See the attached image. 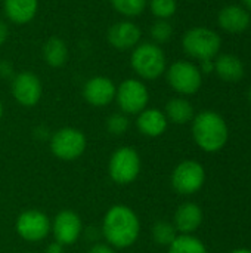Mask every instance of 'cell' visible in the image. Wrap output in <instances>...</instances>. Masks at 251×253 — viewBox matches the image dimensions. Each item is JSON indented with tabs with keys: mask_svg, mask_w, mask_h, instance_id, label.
I'll list each match as a JSON object with an SVG mask.
<instances>
[{
	"mask_svg": "<svg viewBox=\"0 0 251 253\" xmlns=\"http://www.w3.org/2000/svg\"><path fill=\"white\" fill-rule=\"evenodd\" d=\"M139 230L141 224L136 213L124 205L112 206L107 212L102 224L104 239L109 246L118 249L132 246L139 237Z\"/></svg>",
	"mask_w": 251,
	"mask_h": 253,
	"instance_id": "obj_1",
	"label": "cell"
},
{
	"mask_svg": "<svg viewBox=\"0 0 251 253\" xmlns=\"http://www.w3.org/2000/svg\"><path fill=\"white\" fill-rule=\"evenodd\" d=\"M192 136L201 150L216 153L228 141V126L217 113L201 111L192 119Z\"/></svg>",
	"mask_w": 251,
	"mask_h": 253,
	"instance_id": "obj_2",
	"label": "cell"
},
{
	"mask_svg": "<svg viewBox=\"0 0 251 253\" xmlns=\"http://www.w3.org/2000/svg\"><path fill=\"white\" fill-rule=\"evenodd\" d=\"M130 65L141 79L155 80L166 71V55L154 42L139 43L132 52Z\"/></svg>",
	"mask_w": 251,
	"mask_h": 253,
	"instance_id": "obj_3",
	"label": "cell"
},
{
	"mask_svg": "<svg viewBox=\"0 0 251 253\" xmlns=\"http://www.w3.org/2000/svg\"><path fill=\"white\" fill-rule=\"evenodd\" d=\"M220 44L222 40L219 34L206 27L191 28L185 33L182 39L183 50L198 61L215 58L220 50Z\"/></svg>",
	"mask_w": 251,
	"mask_h": 253,
	"instance_id": "obj_4",
	"label": "cell"
},
{
	"mask_svg": "<svg viewBox=\"0 0 251 253\" xmlns=\"http://www.w3.org/2000/svg\"><path fill=\"white\" fill-rule=\"evenodd\" d=\"M141 170V159L136 150L130 147L118 148L109 159L108 172L115 184L127 185L133 182Z\"/></svg>",
	"mask_w": 251,
	"mask_h": 253,
	"instance_id": "obj_5",
	"label": "cell"
},
{
	"mask_svg": "<svg viewBox=\"0 0 251 253\" xmlns=\"http://www.w3.org/2000/svg\"><path fill=\"white\" fill-rule=\"evenodd\" d=\"M117 104L124 114H139L149 101V93L143 82L138 79H126L120 83L115 92Z\"/></svg>",
	"mask_w": 251,
	"mask_h": 253,
	"instance_id": "obj_6",
	"label": "cell"
},
{
	"mask_svg": "<svg viewBox=\"0 0 251 253\" xmlns=\"http://www.w3.org/2000/svg\"><path fill=\"white\" fill-rule=\"evenodd\" d=\"M50 150L61 160H75L86 150V136L81 130L74 127L59 129L52 135Z\"/></svg>",
	"mask_w": 251,
	"mask_h": 253,
	"instance_id": "obj_7",
	"label": "cell"
},
{
	"mask_svg": "<svg viewBox=\"0 0 251 253\" xmlns=\"http://www.w3.org/2000/svg\"><path fill=\"white\" fill-rule=\"evenodd\" d=\"M167 82L182 95H194L201 87V71L197 65L188 61H178L172 64L167 70Z\"/></svg>",
	"mask_w": 251,
	"mask_h": 253,
	"instance_id": "obj_8",
	"label": "cell"
},
{
	"mask_svg": "<svg viewBox=\"0 0 251 253\" xmlns=\"http://www.w3.org/2000/svg\"><path fill=\"white\" fill-rule=\"evenodd\" d=\"M206 181L204 168L194 160L182 162L176 166L172 175V185L179 194H194L197 193Z\"/></svg>",
	"mask_w": 251,
	"mask_h": 253,
	"instance_id": "obj_9",
	"label": "cell"
},
{
	"mask_svg": "<svg viewBox=\"0 0 251 253\" xmlns=\"http://www.w3.org/2000/svg\"><path fill=\"white\" fill-rule=\"evenodd\" d=\"M50 230L49 218L40 211H25L16 219V231L25 242H41Z\"/></svg>",
	"mask_w": 251,
	"mask_h": 253,
	"instance_id": "obj_10",
	"label": "cell"
},
{
	"mask_svg": "<svg viewBox=\"0 0 251 253\" xmlns=\"http://www.w3.org/2000/svg\"><path fill=\"white\" fill-rule=\"evenodd\" d=\"M43 93L40 79L30 71H22L12 79V95L22 107H34Z\"/></svg>",
	"mask_w": 251,
	"mask_h": 253,
	"instance_id": "obj_11",
	"label": "cell"
},
{
	"mask_svg": "<svg viewBox=\"0 0 251 253\" xmlns=\"http://www.w3.org/2000/svg\"><path fill=\"white\" fill-rule=\"evenodd\" d=\"M81 230H83L81 219L72 211L59 212L56 215V218L53 221V227H52L55 242H58L62 246L74 245L78 240Z\"/></svg>",
	"mask_w": 251,
	"mask_h": 253,
	"instance_id": "obj_12",
	"label": "cell"
},
{
	"mask_svg": "<svg viewBox=\"0 0 251 253\" xmlns=\"http://www.w3.org/2000/svg\"><path fill=\"white\" fill-rule=\"evenodd\" d=\"M117 87L114 82L104 76H95L84 83L83 96L93 107H105L115 99Z\"/></svg>",
	"mask_w": 251,
	"mask_h": 253,
	"instance_id": "obj_13",
	"label": "cell"
},
{
	"mask_svg": "<svg viewBox=\"0 0 251 253\" xmlns=\"http://www.w3.org/2000/svg\"><path fill=\"white\" fill-rule=\"evenodd\" d=\"M141 28L132 21H120L109 27L107 39L109 44L118 50L135 49L141 42Z\"/></svg>",
	"mask_w": 251,
	"mask_h": 253,
	"instance_id": "obj_14",
	"label": "cell"
},
{
	"mask_svg": "<svg viewBox=\"0 0 251 253\" xmlns=\"http://www.w3.org/2000/svg\"><path fill=\"white\" fill-rule=\"evenodd\" d=\"M136 126L142 135L149 138H157L166 132L167 117L163 111L157 108H145L138 114Z\"/></svg>",
	"mask_w": 251,
	"mask_h": 253,
	"instance_id": "obj_15",
	"label": "cell"
},
{
	"mask_svg": "<svg viewBox=\"0 0 251 253\" xmlns=\"http://www.w3.org/2000/svg\"><path fill=\"white\" fill-rule=\"evenodd\" d=\"M203 222V211L195 203H183L175 213V228L180 234H192Z\"/></svg>",
	"mask_w": 251,
	"mask_h": 253,
	"instance_id": "obj_16",
	"label": "cell"
},
{
	"mask_svg": "<svg viewBox=\"0 0 251 253\" xmlns=\"http://www.w3.org/2000/svg\"><path fill=\"white\" fill-rule=\"evenodd\" d=\"M3 6L10 22L24 25L34 19L38 9V0H3Z\"/></svg>",
	"mask_w": 251,
	"mask_h": 253,
	"instance_id": "obj_17",
	"label": "cell"
},
{
	"mask_svg": "<svg viewBox=\"0 0 251 253\" xmlns=\"http://www.w3.org/2000/svg\"><path fill=\"white\" fill-rule=\"evenodd\" d=\"M219 25L229 33H241L250 25V15L249 12L237 4L225 6L219 13Z\"/></svg>",
	"mask_w": 251,
	"mask_h": 253,
	"instance_id": "obj_18",
	"label": "cell"
},
{
	"mask_svg": "<svg viewBox=\"0 0 251 253\" xmlns=\"http://www.w3.org/2000/svg\"><path fill=\"white\" fill-rule=\"evenodd\" d=\"M215 71L222 80L235 83L244 76V64L238 56L225 53L215 61Z\"/></svg>",
	"mask_w": 251,
	"mask_h": 253,
	"instance_id": "obj_19",
	"label": "cell"
},
{
	"mask_svg": "<svg viewBox=\"0 0 251 253\" xmlns=\"http://www.w3.org/2000/svg\"><path fill=\"white\" fill-rule=\"evenodd\" d=\"M43 59L49 67H62L68 61L67 43L59 37H50L43 46Z\"/></svg>",
	"mask_w": 251,
	"mask_h": 253,
	"instance_id": "obj_20",
	"label": "cell"
},
{
	"mask_svg": "<svg viewBox=\"0 0 251 253\" xmlns=\"http://www.w3.org/2000/svg\"><path fill=\"white\" fill-rule=\"evenodd\" d=\"M166 117L167 120L176 125H185L194 119V107L189 101L183 98H173L166 104Z\"/></svg>",
	"mask_w": 251,
	"mask_h": 253,
	"instance_id": "obj_21",
	"label": "cell"
},
{
	"mask_svg": "<svg viewBox=\"0 0 251 253\" xmlns=\"http://www.w3.org/2000/svg\"><path fill=\"white\" fill-rule=\"evenodd\" d=\"M169 253H207V249L192 234H180L169 246Z\"/></svg>",
	"mask_w": 251,
	"mask_h": 253,
	"instance_id": "obj_22",
	"label": "cell"
},
{
	"mask_svg": "<svg viewBox=\"0 0 251 253\" xmlns=\"http://www.w3.org/2000/svg\"><path fill=\"white\" fill-rule=\"evenodd\" d=\"M146 3H148V0H111L112 7L118 13H121L123 16H127V18L139 16L145 10Z\"/></svg>",
	"mask_w": 251,
	"mask_h": 253,
	"instance_id": "obj_23",
	"label": "cell"
},
{
	"mask_svg": "<svg viewBox=\"0 0 251 253\" xmlns=\"http://www.w3.org/2000/svg\"><path fill=\"white\" fill-rule=\"evenodd\" d=\"M152 237H154L155 243H158L161 246H170L173 243V240L178 237V231H176L173 224L161 221V222H157L154 225Z\"/></svg>",
	"mask_w": 251,
	"mask_h": 253,
	"instance_id": "obj_24",
	"label": "cell"
},
{
	"mask_svg": "<svg viewBox=\"0 0 251 253\" xmlns=\"http://www.w3.org/2000/svg\"><path fill=\"white\" fill-rule=\"evenodd\" d=\"M149 9L158 19H169L176 13L178 3L176 0H149Z\"/></svg>",
	"mask_w": 251,
	"mask_h": 253,
	"instance_id": "obj_25",
	"label": "cell"
},
{
	"mask_svg": "<svg viewBox=\"0 0 251 253\" xmlns=\"http://www.w3.org/2000/svg\"><path fill=\"white\" fill-rule=\"evenodd\" d=\"M149 34H151V39L154 40L155 44L166 43V42L170 40V37L173 34V27L167 19H157L151 25Z\"/></svg>",
	"mask_w": 251,
	"mask_h": 253,
	"instance_id": "obj_26",
	"label": "cell"
},
{
	"mask_svg": "<svg viewBox=\"0 0 251 253\" xmlns=\"http://www.w3.org/2000/svg\"><path fill=\"white\" fill-rule=\"evenodd\" d=\"M107 129L112 135H123L129 129V119L124 113H115L107 120Z\"/></svg>",
	"mask_w": 251,
	"mask_h": 253,
	"instance_id": "obj_27",
	"label": "cell"
},
{
	"mask_svg": "<svg viewBox=\"0 0 251 253\" xmlns=\"http://www.w3.org/2000/svg\"><path fill=\"white\" fill-rule=\"evenodd\" d=\"M0 77H4V79L13 77V67L10 62H7V61L0 62Z\"/></svg>",
	"mask_w": 251,
	"mask_h": 253,
	"instance_id": "obj_28",
	"label": "cell"
},
{
	"mask_svg": "<svg viewBox=\"0 0 251 253\" xmlns=\"http://www.w3.org/2000/svg\"><path fill=\"white\" fill-rule=\"evenodd\" d=\"M89 253H114L109 245H104V243H96L90 248Z\"/></svg>",
	"mask_w": 251,
	"mask_h": 253,
	"instance_id": "obj_29",
	"label": "cell"
},
{
	"mask_svg": "<svg viewBox=\"0 0 251 253\" xmlns=\"http://www.w3.org/2000/svg\"><path fill=\"white\" fill-rule=\"evenodd\" d=\"M200 62H201V68H200L201 73L209 74V73L215 71V62L212 59H204V61H200Z\"/></svg>",
	"mask_w": 251,
	"mask_h": 253,
	"instance_id": "obj_30",
	"label": "cell"
},
{
	"mask_svg": "<svg viewBox=\"0 0 251 253\" xmlns=\"http://www.w3.org/2000/svg\"><path fill=\"white\" fill-rule=\"evenodd\" d=\"M7 36H9V28L4 22L0 21V46L4 44V42L7 40Z\"/></svg>",
	"mask_w": 251,
	"mask_h": 253,
	"instance_id": "obj_31",
	"label": "cell"
},
{
	"mask_svg": "<svg viewBox=\"0 0 251 253\" xmlns=\"http://www.w3.org/2000/svg\"><path fill=\"white\" fill-rule=\"evenodd\" d=\"M46 253H64V246L59 245L58 242H53L47 246L46 249Z\"/></svg>",
	"mask_w": 251,
	"mask_h": 253,
	"instance_id": "obj_32",
	"label": "cell"
},
{
	"mask_svg": "<svg viewBox=\"0 0 251 253\" xmlns=\"http://www.w3.org/2000/svg\"><path fill=\"white\" fill-rule=\"evenodd\" d=\"M231 253H251L250 249H237V251H232Z\"/></svg>",
	"mask_w": 251,
	"mask_h": 253,
	"instance_id": "obj_33",
	"label": "cell"
},
{
	"mask_svg": "<svg viewBox=\"0 0 251 253\" xmlns=\"http://www.w3.org/2000/svg\"><path fill=\"white\" fill-rule=\"evenodd\" d=\"M243 3H244V6H246V7L251 9V0H243Z\"/></svg>",
	"mask_w": 251,
	"mask_h": 253,
	"instance_id": "obj_34",
	"label": "cell"
},
{
	"mask_svg": "<svg viewBox=\"0 0 251 253\" xmlns=\"http://www.w3.org/2000/svg\"><path fill=\"white\" fill-rule=\"evenodd\" d=\"M1 116H3V107H1V102H0V119H1Z\"/></svg>",
	"mask_w": 251,
	"mask_h": 253,
	"instance_id": "obj_35",
	"label": "cell"
},
{
	"mask_svg": "<svg viewBox=\"0 0 251 253\" xmlns=\"http://www.w3.org/2000/svg\"><path fill=\"white\" fill-rule=\"evenodd\" d=\"M249 98H250V102H251V87H250V92H249Z\"/></svg>",
	"mask_w": 251,
	"mask_h": 253,
	"instance_id": "obj_36",
	"label": "cell"
},
{
	"mask_svg": "<svg viewBox=\"0 0 251 253\" xmlns=\"http://www.w3.org/2000/svg\"><path fill=\"white\" fill-rule=\"evenodd\" d=\"M0 1H1V0H0Z\"/></svg>",
	"mask_w": 251,
	"mask_h": 253,
	"instance_id": "obj_37",
	"label": "cell"
}]
</instances>
